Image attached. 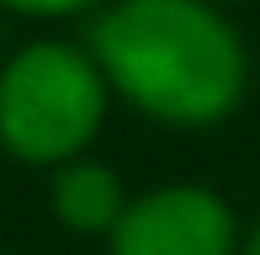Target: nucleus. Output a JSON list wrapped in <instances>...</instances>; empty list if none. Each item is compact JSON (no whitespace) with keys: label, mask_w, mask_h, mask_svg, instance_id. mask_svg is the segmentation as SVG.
<instances>
[{"label":"nucleus","mask_w":260,"mask_h":255,"mask_svg":"<svg viewBox=\"0 0 260 255\" xmlns=\"http://www.w3.org/2000/svg\"><path fill=\"white\" fill-rule=\"evenodd\" d=\"M90 59L165 122H218L244 96V48L207 0H117L90 21Z\"/></svg>","instance_id":"f257e3e1"},{"label":"nucleus","mask_w":260,"mask_h":255,"mask_svg":"<svg viewBox=\"0 0 260 255\" xmlns=\"http://www.w3.org/2000/svg\"><path fill=\"white\" fill-rule=\"evenodd\" d=\"M90 53L69 43H32L0 75V144L27 165H53L90 144L106 85Z\"/></svg>","instance_id":"f03ea898"},{"label":"nucleus","mask_w":260,"mask_h":255,"mask_svg":"<svg viewBox=\"0 0 260 255\" xmlns=\"http://www.w3.org/2000/svg\"><path fill=\"white\" fill-rule=\"evenodd\" d=\"M234 213L218 192L202 186H165L138 202L112 229V255H229Z\"/></svg>","instance_id":"7ed1b4c3"},{"label":"nucleus","mask_w":260,"mask_h":255,"mask_svg":"<svg viewBox=\"0 0 260 255\" xmlns=\"http://www.w3.org/2000/svg\"><path fill=\"white\" fill-rule=\"evenodd\" d=\"M53 213L64 218L69 229H80V234L117 229V218L127 213L117 170L96 165V160H69V165L53 176Z\"/></svg>","instance_id":"20e7f679"},{"label":"nucleus","mask_w":260,"mask_h":255,"mask_svg":"<svg viewBox=\"0 0 260 255\" xmlns=\"http://www.w3.org/2000/svg\"><path fill=\"white\" fill-rule=\"evenodd\" d=\"M0 6L32 11V16H58V11H80V6H96V0H0Z\"/></svg>","instance_id":"39448f33"},{"label":"nucleus","mask_w":260,"mask_h":255,"mask_svg":"<svg viewBox=\"0 0 260 255\" xmlns=\"http://www.w3.org/2000/svg\"><path fill=\"white\" fill-rule=\"evenodd\" d=\"M244 255H260V224L250 229V239H244Z\"/></svg>","instance_id":"423d86ee"},{"label":"nucleus","mask_w":260,"mask_h":255,"mask_svg":"<svg viewBox=\"0 0 260 255\" xmlns=\"http://www.w3.org/2000/svg\"><path fill=\"white\" fill-rule=\"evenodd\" d=\"M207 6H212V0H207Z\"/></svg>","instance_id":"0eeeda50"}]
</instances>
